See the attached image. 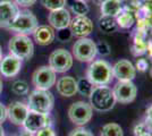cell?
Returning <instances> with one entry per match:
<instances>
[{"label":"cell","instance_id":"cell-43","mask_svg":"<svg viewBox=\"0 0 152 136\" xmlns=\"http://www.w3.org/2000/svg\"><path fill=\"white\" fill-rule=\"evenodd\" d=\"M84 1H86V0H84Z\"/></svg>","mask_w":152,"mask_h":136},{"label":"cell","instance_id":"cell-36","mask_svg":"<svg viewBox=\"0 0 152 136\" xmlns=\"http://www.w3.org/2000/svg\"><path fill=\"white\" fill-rule=\"evenodd\" d=\"M19 136H34V134L31 133V132H28V130H24L23 133H20Z\"/></svg>","mask_w":152,"mask_h":136},{"label":"cell","instance_id":"cell-1","mask_svg":"<svg viewBox=\"0 0 152 136\" xmlns=\"http://www.w3.org/2000/svg\"><path fill=\"white\" fill-rule=\"evenodd\" d=\"M86 77L94 86L108 85L114 78L113 66L103 59L93 60L86 71Z\"/></svg>","mask_w":152,"mask_h":136},{"label":"cell","instance_id":"cell-21","mask_svg":"<svg viewBox=\"0 0 152 136\" xmlns=\"http://www.w3.org/2000/svg\"><path fill=\"white\" fill-rule=\"evenodd\" d=\"M70 10L76 16H86L90 12V7L84 0H67Z\"/></svg>","mask_w":152,"mask_h":136},{"label":"cell","instance_id":"cell-18","mask_svg":"<svg viewBox=\"0 0 152 136\" xmlns=\"http://www.w3.org/2000/svg\"><path fill=\"white\" fill-rule=\"evenodd\" d=\"M57 92L66 97H70L77 93V81L73 76H63L57 81Z\"/></svg>","mask_w":152,"mask_h":136},{"label":"cell","instance_id":"cell-26","mask_svg":"<svg viewBox=\"0 0 152 136\" xmlns=\"http://www.w3.org/2000/svg\"><path fill=\"white\" fill-rule=\"evenodd\" d=\"M12 91L17 95H26V94H28L30 87H28V84L25 81L18 79V81L14 82L13 86H12Z\"/></svg>","mask_w":152,"mask_h":136},{"label":"cell","instance_id":"cell-39","mask_svg":"<svg viewBox=\"0 0 152 136\" xmlns=\"http://www.w3.org/2000/svg\"><path fill=\"white\" fill-rule=\"evenodd\" d=\"M139 136H152V133L149 132V130H146V132H144L143 134H141V135H139Z\"/></svg>","mask_w":152,"mask_h":136},{"label":"cell","instance_id":"cell-15","mask_svg":"<svg viewBox=\"0 0 152 136\" xmlns=\"http://www.w3.org/2000/svg\"><path fill=\"white\" fill-rule=\"evenodd\" d=\"M48 20L50 23V26L53 30H65V28H68L70 24V14L68 12V9H66L65 7L60 8V9H56V10H52L49 14V17Z\"/></svg>","mask_w":152,"mask_h":136},{"label":"cell","instance_id":"cell-7","mask_svg":"<svg viewBox=\"0 0 152 136\" xmlns=\"http://www.w3.org/2000/svg\"><path fill=\"white\" fill-rule=\"evenodd\" d=\"M92 116H93L92 107L90 105V103L84 102V101L74 102L68 109L69 120L77 126H84L88 123H90V120L92 119Z\"/></svg>","mask_w":152,"mask_h":136},{"label":"cell","instance_id":"cell-4","mask_svg":"<svg viewBox=\"0 0 152 136\" xmlns=\"http://www.w3.org/2000/svg\"><path fill=\"white\" fill-rule=\"evenodd\" d=\"M8 49L10 55L19 59H30L34 52V45L32 40L24 34H16L9 40Z\"/></svg>","mask_w":152,"mask_h":136},{"label":"cell","instance_id":"cell-24","mask_svg":"<svg viewBox=\"0 0 152 136\" xmlns=\"http://www.w3.org/2000/svg\"><path fill=\"white\" fill-rule=\"evenodd\" d=\"M93 89H94V85L90 82L88 77L81 78L77 81V92H80L84 97H90Z\"/></svg>","mask_w":152,"mask_h":136},{"label":"cell","instance_id":"cell-19","mask_svg":"<svg viewBox=\"0 0 152 136\" xmlns=\"http://www.w3.org/2000/svg\"><path fill=\"white\" fill-rule=\"evenodd\" d=\"M33 36L39 45H49L53 42L56 33L51 26L41 25L35 28V31L33 32Z\"/></svg>","mask_w":152,"mask_h":136},{"label":"cell","instance_id":"cell-27","mask_svg":"<svg viewBox=\"0 0 152 136\" xmlns=\"http://www.w3.org/2000/svg\"><path fill=\"white\" fill-rule=\"evenodd\" d=\"M40 2L50 12L64 8L67 5V0H40Z\"/></svg>","mask_w":152,"mask_h":136},{"label":"cell","instance_id":"cell-2","mask_svg":"<svg viewBox=\"0 0 152 136\" xmlns=\"http://www.w3.org/2000/svg\"><path fill=\"white\" fill-rule=\"evenodd\" d=\"M90 105L92 109L99 112H107L115 107L116 99L114 92L108 85L94 86L90 94Z\"/></svg>","mask_w":152,"mask_h":136},{"label":"cell","instance_id":"cell-40","mask_svg":"<svg viewBox=\"0 0 152 136\" xmlns=\"http://www.w3.org/2000/svg\"><path fill=\"white\" fill-rule=\"evenodd\" d=\"M0 136H5V130H4L1 125H0Z\"/></svg>","mask_w":152,"mask_h":136},{"label":"cell","instance_id":"cell-28","mask_svg":"<svg viewBox=\"0 0 152 136\" xmlns=\"http://www.w3.org/2000/svg\"><path fill=\"white\" fill-rule=\"evenodd\" d=\"M96 51L101 56H108L110 53V47H109L108 43L101 41V42L96 43Z\"/></svg>","mask_w":152,"mask_h":136},{"label":"cell","instance_id":"cell-38","mask_svg":"<svg viewBox=\"0 0 152 136\" xmlns=\"http://www.w3.org/2000/svg\"><path fill=\"white\" fill-rule=\"evenodd\" d=\"M93 1H94V2H95V4H96V5H99V6H101L102 4H103L104 1H107V0H93Z\"/></svg>","mask_w":152,"mask_h":136},{"label":"cell","instance_id":"cell-41","mask_svg":"<svg viewBox=\"0 0 152 136\" xmlns=\"http://www.w3.org/2000/svg\"><path fill=\"white\" fill-rule=\"evenodd\" d=\"M1 92H2V81L0 79V94H1Z\"/></svg>","mask_w":152,"mask_h":136},{"label":"cell","instance_id":"cell-30","mask_svg":"<svg viewBox=\"0 0 152 136\" xmlns=\"http://www.w3.org/2000/svg\"><path fill=\"white\" fill-rule=\"evenodd\" d=\"M135 68H136V71H148V68H149V63H148V60L144 58L137 59V61H136V64H135Z\"/></svg>","mask_w":152,"mask_h":136},{"label":"cell","instance_id":"cell-14","mask_svg":"<svg viewBox=\"0 0 152 136\" xmlns=\"http://www.w3.org/2000/svg\"><path fill=\"white\" fill-rule=\"evenodd\" d=\"M18 6L10 0L0 1V27H7L13 23L15 17L18 15Z\"/></svg>","mask_w":152,"mask_h":136},{"label":"cell","instance_id":"cell-25","mask_svg":"<svg viewBox=\"0 0 152 136\" xmlns=\"http://www.w3.org/2000/svg\"><path fill=\"white\" fill-rule=\"evenodd\" d=\"M99 26L103 32H111L115 31L117 23H116V18L114 17H109V16H101V18L99 20Z\"/></svg>","mask_w":152,"mask_h":136},{"label":"cell","instance_id":"cell-42","mask_svg":"<svg viewBox=\"0 0 152 136\" xmlns=\"http://www.w3.org/2000/svg\"><path fill=\"white\" fill-rule=\"evenodd\" d=\"M2 59V49H1V45H0V61Z\"/></svg>","mask_w":152,"mask_h":136},{"label":"cell","instance_id":"cell-23","mask_svg":"<svg viewBox=\"0 0 152 136\" xmlns=\"http://www.w3.org/2000/svg\"><path fill=\"white\" fill-rule=\"evenodd\" d=\"M116 23L117 25L121 28H129L134 25L135 20H134L133 15L128 12H121L117 17H116Z\"/></svg>","mask_w":152,"mask_h":136},{"label":"cell","instance_id":"cell-10","mask_svg":"<svg viewBox=\"0 0 152 136\" xmlns=\"http://www.w3.org/2000/svg\"><path fill=\"white\" fill-rule=\"evenodd\" d=\"M74 63L73 55L65 49L55 50L49 57V66L55 73H66Z\"/></svg>","mask_w":152,"mask_h":136},{"label":"cell","instance_id":"cell-12","mask_svg":"<svg viewBox=\"0 0 152 136\" xmlns=\"http://www.w3.org/2000/svg\"><path fill=\"white\" fill-rule=\"evenodd\" d=\"M69 31L77 38H86L93 31V23L88 16H75L70 20Z\"/></svg>","mask_w":152,"mask_h":136},{"label":"cell","instance_id":"cell-17","mask_svg":"<svg viewBox=\"0 0 152 136\" xmlns=\"http://www.w3.org/2000/svg\"><path fill=\"white\" fill-rule=\"evenodd\" d=\"M22 68V59L8 55L0 61V73L5 77H14L19 73Z\"/></svg>","mask_w":152,"mask_h":136},{"label":"cell","instance_id":"cell-13","mask_svg":"<svg viewBox=\"0 0 152 136\" xmlns=\"http://www.w3.org/2000/svg\"><path fill=\"white\" fill-rule=\"evenodd\" d=\"M113 75L118 81H133L136 76V68L129 60L121 59L113 66Z\"/></svg>","mask_w":152,"mask_h":136},{"label":"cell","instance_id":"cell-31","mask_svg":"<svg viewBox=\"0 0 152 136\" xmlns=\"http://www.w3.org/2000/svg\"><path fill=\"white\" fill-rule=\"evenodd\" d=\"M37 136H57L53 128L51 126H48V127H45L42 129H40L39 132H37Z\"/></svg>","mask_w":152,"mask_h":136},{"label":"cell","instance_id":"cell-6","mask_svg":"<svg viewBox=\"0 0 152 136\" xmlns=\"http://www.w3.org/2000/svg\"><path fill=\"white\" fill-rule=\"evenodd\" d=\"M96 55V43L89 38H80L73 45V56L81 63L93 61Z\"/></svg>","mask_w":152,"mask_h":136},{"label":"cell","instance_id":"cell-8","mask_svg":"<svg viewBox=\"0 0 152 136\" xmlns=\"http://www.w3.org/2000/svg\"><path fill=\"white\" fill-rule=\"evenodd\" d=\"M32 82L37 90H50L57 82L56 73L51 69L50 66H41L33 73Z\"/></svg>","mask_w":152,"mask_h":136},{"label":"cell","instance_id":"cell-32","mask_svg":"<svg viewBox=\"0 0 152 136\" xmlns=\"http://www.w3.org/2000/svg\"><path fill=\"white\" fill-rule=\"evenodd\" d=\"M146 128L149 132L152 133V105L148 108L146 110V124H145Z\"/></svg>","mask_w":152,"mask_h":136},{"label":"cell","instance_id":"cell-16","mask_svg":"<svg viewBox=\"0 0 152 136\" xmlns=\"http://www.w3.org/2000/svg\"><path fill=\"white\" fill-rule=\"evenodd\" d=\"M28 111L30 109L26 104L19 101H15L9 104V107L7 108V117L14 125H23Z\"/></svg>","mask_w":152,"mask_h":136},{"label":"cell","instance_id":"cell-22","mask_svg":"<svg viewBox=\"0 0 152 136\" xmlns=\"http://www.w3.org/2000/svg\"><path fill=\"white\" fill-rule=\"evenodd\" d=\"M100 136H124V130L121 127V125L116 123H109L102 127Z\"/></svg>","mask_w":152,"mask_h":136},{"label":"cell","instance_id":"cell-37","mask_svg":"<svg viewBox=\"0 0 152 136\" xmlns=\"http://www.w3.org/2000/svg\"><path fill=\"white\" fill-rule=\"evenodd\" d=\"M146 51L149 52V55H150V56L152 57V42L148 44V49H146Z\"/></svg>","mask_w":152,"mask_h":136},{"label":"cell","instance_id":"cell-20","mask_svg":"<svg viewBox=\"0 0 152 136\" xmlns=\"http://www.w3.org/2000/svg\"><path fill=\"white\" fill-rule=\"evenodd\" d=\"M102 16H109L116 18L123 12L121 0H107L100 6Z\"/></svg>","mask_w":152,"mask_h":136},{"label":"cell","instance_id":"cell-34","mask_svg":"<svg viewBox=\"0 0 152 136\" xmlns=\"http://www.w3.org/2000/svg\"><path fill=\"white\" fill-rule=\"evenodd\" d=\"M146 130H148V128H146L145 124H139L134 128V134H135V136H139L141 134H143L144 132H146Z\"/></svg>","mask_w":152,"mask_h":136},{"label":"cell","instance_id":"cell-29","mask_svg":"<svg viewBox=\"0 0 152 136\" xmlns=\"http://www.w3.org/2000/svg\"><path fill=\"white\" fill-rule=\"evenodd\" d=\"M68 136H94L89 129H85L83 127H77L70 132Z\"/></svg>","mask_w":152,"mask_h":136},{"label":"cell","instance_id":"cell-5","mask_svg":"<svg viewBox=\"0 0 152 136\" xmlns=\"http://www.w3.org/2000/svg\"><path fill=\"white\" fill-rule=\"evenodd\" d=\"M38 26V18L35 17V15L28 10H23L19 12L13 23L8 26V28L14 32H17L18 34L26 35L34 32Z\"/></svg>","mask_w":152,"mask_h":136},{"label":"cell","instance_id":"cell-35","mask_svg":"<svg viewBox=\"0 0 152 136\" xmlns=\"http://www.w3.org/2000/svg\"><path fill=\"white\" fill-rule=\"evenodd\" d=\"M7 119V108L2 103H0V125Z\"/></svg>","mask_w":152,"mask_h":136},{"label":"cell","instance_id":"cell-11","mask_svg":"<svg viewBox=\"0 0 152 136\" xmlns=\"http://www.w3.org/2000/svg\"><path fill=\"white\" fill-rule=\"evenodd\" d=\"M51 124H52V120H51L49 115L30 110L23 126H24L25 130H28V132L34 134L45 127L51 126Z\"/></svg>","mask_w":152,"mask_h":136},{"label":"cell","instance_id":"cell-9","mask_svg":"<svg viewBox=\"0 0 152 136\" xmlns=\"http://www.w3.org/2000/svg\"><path fill=\"white\" fill-rule=\"evenodd\" d=\"M116 102L127 104L133 102L137 95V87L133 81H118L113 89Z\"/></svg>","mask_w":152,"mask_h":136},{"label":"cell","instance_id":"cell-3","mask_svg":"<svg viewBox=\"0 0 152 136\" xmlns=\"http://www.w3.org/2000/svg\"><path fill=\"white\" fill-rule=\"evenodd\" d=\"M55 104V97L49 90H34L28 95V109L31 111L49 115Z\"/></svg>","mask_w":152,"mask_h":136},{"label":"cell","instance_id":"cell-33","mask_svg":"<svg viewBox=\"0 0 152 136\" xmlns=\"http://www.w3.org/2000/svg\"><path fill=\"white\" fill-rule=\"evenodd\" d=\"M17 6L20 7H30L37 2V0H14Z\"/></svg>","mask_w":152,"mask_h":136}]
</instances>
